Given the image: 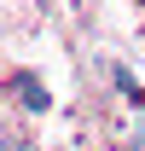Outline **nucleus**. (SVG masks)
Returning <instances> with one entry per match:
<instances>
[{
	"mask_svg": "<svg viewBox=\"0 0 145 151\" xmlns=\"http://www.w3.org/2000/svg\"><path fill=\"white\" fill-rule=\"evenodd\" d=\"M12 93H18V105H23V111H52L47 81H41V76H29V70H18V76H12Z\"/></svg>",
	"mask_w": 145,
	"mask_h": 151,
	"instance_id": "obj_1",
	"label": "nucleus"
},
{
	"mask_svg": "<svg viewBox=\"0 0 145 151\" xmlns=\"http://www.w3.org/2000/svg\"><path fill=\"white\" fill-rule=\"evenodd\" d=\"M110 76H116V87H122V93L134 99V105H145V87H139V81H134V76H128V70H110Z\"/></svg>",
	"mask_w": 145,
	"mask_h": 151,
	"instance_id": "obj_2",
	"label": "nucleus"
},
{
	"mask_svg": "<svg viewBox=\"0 0 145 151\" xmlns=\"http://www.w3.org/2000/svg\"><path fill=\"white\" fill-rule=\"evenodd\" d=\"M0 151H35L29 139H0Z\"/></svg>",
	"mask_w": 145,
	"mask_h": 151,
	"instance_id": "obj_3",
	"label": "nucleus"
}]
</instances>
